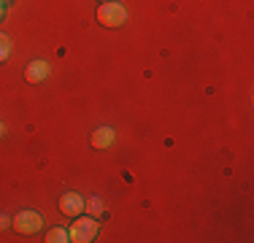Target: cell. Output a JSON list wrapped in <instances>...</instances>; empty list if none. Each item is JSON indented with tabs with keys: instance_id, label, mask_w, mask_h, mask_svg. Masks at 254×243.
Segmentation results:
<instances>
[{
	"instance_id": "cell-1",
	"label": "cell",
	"mask_w": 254,
	"mask_h": 243,
	"mask_svg": "<svg viewBox=\"0 0 254 243\" xmlns=\"http://www.w3.org/2000/svg\"><path fill=\"white\" fill-rule=\"evenodd\" d=\"M98 22L103 27H119V24L127 22V11L122 3H114V0H106V3H100L98 8Z\"/></svg>"
},
{
	"instance_id": "cell-2",
	"label": "cell",
	"mask_w": 254,
	"mask_h": 243,
	"mask_svg": "<svg viewBox=\"0 0 254 243\" xmlns=\"http://www.w3.org/2000/svg\"><path fill=\"white\" fill-rule=\"evenodd\" d=\"M68 235H70V241L73 243H89V241H95V235H98V222H95L92 216H78L73 224H70V230H68Z\"/></svg>"
},
{
	"instance_id": "cell-3",
	"label": "cell",
	"mask_w": 254,
	"mask_h": 243,
	"mask_svg": "<svg viewBox=\"0 0 254 243\" xmlns=\"http://www.w3.org/2000/svg\"><path fill=\"white\" fill-rule=\"evenodd\" d=\"M14 227L25 235H33L44 227V216H41L38 211H22V214L14 219Z\"/></svg>"
},
{
	"instance_id": "cell-4",
	"label": "cell",
	"mask_w": 254,
	"mask_h": 243,
	"mask_svg": "<svg viewBox=\"0 0 254 243\" xmlns=\"http://www.w3.org/2000/svg\"><path fill=\"white\" fill-rule=\"evenodd\" d=\"M60 211H63L65 216H81L84 214V197L76 192H68L60 197Z\"/></svg>"
},
{
	"instance_id": "cell-5",
	"label": "cell",
	"mask_w": 254,
	"mask_h": 243,
	"mask_svg": "<svg viewBox=\"0 0 254 243\" xmlns=\"http://www.w3.org/2000/svg\"><path fill=\"white\" fill-rule=\"evenodd\" d=\"M27 81H33V84H38V81H44L46 76H49V62H44V60H33V62L27 65Z\"/></svg>"
},
{
	"instance_id": "cell-6",
	"label": "cell",
	"mask_w": 254,
	"mask_h": 243,
	"mask_svg": "<svg viewBox=\"0 0 254 243\" xmlns=\"http://www.w3.org/2000/svg\"><path fill=\"white\" fill-rule=\"evenodd\" d=\"M114 138H117V132H114L111 127H98V130L92 132V146L95 149H108V146L114 143Z\"/></svg>"
},
{
	"instance_id": "cell-7",
	"label": "cell",
	"mask_w": 254,
	"mask_h": 243,
	"mask_svg": "<svg viewBox=\"0 0 254 243\" xmlns=\"http://www.w3.org/2000/svg\"><path fill=\"white\" fill-rule=\"evenodd\" d=\"M65 241H70V235L65 227H52L49 233H46V243H65Z\"/></svg>"
},
{
	"instance_id": "cell-8",
	"label": "cell",
	"mask_w": 254,
	"mask_h": 243,
	"mask_svg": "<svg viewBox=\"0 0 254 243\" xmlns=\"http://www.w3.org/2000/svg\"><path fill=\"white\" fill-rule=\"evenodd\" d=\"M84 211H87L89 216H103L106 205H103V200H100V197H89L87 203H84Z\"/></svg>"
},
{
	"instance_id": "cell-9",
	"label": "cell",
	"mask_w": 254,
	"mask_h": 243,
	"mask_svg": "<svg viewBox=\"0 0 254 243\" xmlns=\"http://www.w3.org/2000/svg\"><path fill=\"white\" fill-rule=\"evenodd\" d=\"M8 54H11V38L5 33H0V62L8 60Z\"/></svg>"
},
{
	"instance_id": "cell-10",
	"label": "cell",
	"mask_w": 254,
	"mask_h": 243,
	"mask_svg": "<svg viewBox=\"0 0 254 243\" xmlns=\"http://www.w3.org/2000/svg\"><path fill=\"white\" fill-rule=\"evenodd\" d=\"M5 227H8V216L0 214V230H5Z\"/></svg>"
},
{
	"instance_id": "cell-11",
	"label": "cell",
	"mask_w": 254,
	"mask_h": 243,
	"mask_svg": "<svg viewBox=\"0 0 254 243\" xmlns=\"http://www.w3.org/2000/svg\"><path fill=\"white\" fill-rule=\"evenodd\" d=\"M3 135H5V124L0 122V138H3Z\"/></svg>"
},
{
	"instance_id": "cell-12",
	"label": "cell",
	"mask_w": 254,
	"mask_h": 243,
	"mask_svg": "<svg viewBox=\"0 0 254 243\" xmlns=\"http://www.w3.org/2000/svg\"><path fill=\"white\" fill-rule=\"evenodd\" d=\"M3 14H5V8H3V0H0V19H3Z\"/></svg>"
},
{
	"instance_id": "cell-13",
	"label": "cell",
	"mask_w": 254,
	"mask_h": 243,
	"mask_svg": "<svg viewBox=\"0 0 254 243\" xmlns=\"http://www.w3.org/2000/svg\"><path fill=\"white\" fill-rule=\"evenodd\" d=\"M103 3H106V0H103Z\"/></svg>"
}]
</instances>
